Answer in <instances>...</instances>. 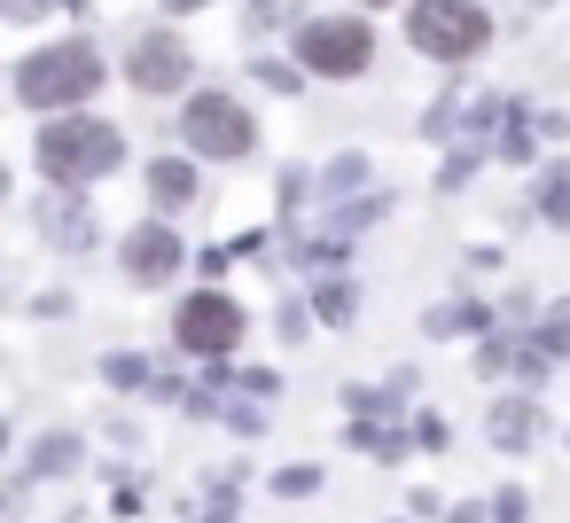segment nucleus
Masks as SVG:
<instances>
[{"label": "nucleus", "instance_id": "1a4fd4ad", "mask_svg": "<svg viewBox=\"0 0 570 523\" xmlns=\"http://www.w3.org/2000/svg\"><path fill=\"white\" fill-rule=\"evenodd\" d=\"M149 196H157L165 211L196 204V165H188V157H157V165H149Z\"/></svg>", "mask_w": 570, "mask_h": 523}, {"label": "nucleus", "instance_id": "6e6552de", "mask_svg": "<svg viewBox=\"0 0 570 523\" xmlns=\"http://www.w3.org/2000/svg\"><path fill=\"white\" fill-rule=\"evenodd\" d=\"M173 266H180V243H173L165 227H134V235H126V274H134L141 289L173 282Z\"/></svg>", "mask_w": 570, "mask_h": 523}, {"label": "nucleus", "instance_id": "ddd939ff", "mask_svg": "<svg viewBox=\"0 0 570 523\" xmlns=\"http://www.w3.org/2000/svg\"><path fill=\"white\" fill-rule=\"evenodd\" d=\"M539 352H570V305H562V313H547V328H539Z\"/></svg>", "mask_w": 570, "mask_h": 523}, {"label": "nucleus", "instance_id": "a211bd4d", "mask_svg": "<svg viewBox=\"0 0 570 523\" xmlns=\"http://www.w3.org/2000/svg\"><path fill=\"white\" fill-rule=\"evenodd\" d=\"M0 196H9V165H0Z\"/></svg>", "mask_w": 570, "mask_h": 523}, {"label": "nucleus", "instance_id": "0eeeda50", "mask_svg": "<svg viewBox=\"0 0 570 523\" xmlns=\"http://www.w3.org/2000/svg\"><path fill=\"white\" fill-rule=\"evenodd\" d=\"M126 79H134L141 95H173V87L188 79V40H180V32H141L134 56H126Z\"/></svg>", "mask_w": 570, "mask_h": 523}, {"label": "nucleus", "instance_id": "f8f14e48", "mask_svg": "<svg viewBox=\"0 0 570 523\" xmlns=\"http://www.w3.org/2000/svg\"><path fill=\"white\" fill-rule=\"evenodd\" d=\"M430 328L438 336H461V328H476V305H445V313H430Z\"/></svg>", "mask_w": 570, "mask_h": 523}, {"label": "nucleus", "instance_id": "4468645a", "mask_svg": "<svg viewBox=\"0 0 570 523\" xmlns=\"http://www.w3.org/2000/svg\"><path fill=\"white\" fill-rule=\"evenodd\" d=\"M313 484H321V476H313V468H282V476H274V492H282V500H305V492H313Z\"/></svg>", "mask_w": 570, "mask_h": 523}, {"label": "nucleus", "instance_id": "2eb2a0df", "mask_svg": "<svg viewBox=\"0 0 570 523\" xmlns=\"http://www.w3.org/2000/svg\"><path fill=\"white\" fill-rule=\"evenodd\" d=\"M539 211H547V219H570V188H562V180H547V204H539Z\"/></svg>", "mask_w": 570, "mask_h": 523}, {"label": "nucleus", "instance_id": "f03ea898", "mask_svg": "<svg viewBox=\"0 0 570 523\" xmlns=\"http://www.w3.org/2000/svg\"><path fill=\"white\" fill-rule=\"evenodd\" d=\"M95 87H102V56H95L87 40L40 48V56L17 71V95H24L32 110H71V102H87Z\"/></svg>", "mask_w": 570, "mask_h": 523}, {"label": "nucleus", "instance_id": "dca6fc26", "mask_svg": "<svg viewBox=\"0 0 570 523\" xmlns=\"http://www.w3.org/2000/svg\"><path fill=\"white\" fill-rule=\"evenodd\" d=\"M56 0H0V17H48Z\"/></svg>", "mask_w": 570, "mask_h": 523}, {"label": "nucleus", "instance_id": "9d476101", "mask_svg": "<svg viewBox=\"0 0 570 523\" xmlns=\"http://www.w3.org/2000/svg\"><path fill=\"white\" fill-rule=\"evenodd\" d=\"M492 437H500V445L531 437V406H492Z\"/></svg>", "mask_w": 570, "mask_h": 523}, {"label": "nucleus", "instance_id": "f3484780", "mask_svg": "<svg viewBox=\"0 0 570 523\" xmlns=\"http://www.w3.org/2000/svg\"><path fill=\"white\" fill-rule=\"evenodd\" d=\"M165 9H204V0H165Z\"/></svg>", "mask_w": 570, "mask_h": 523}, {"label": "nucleus", "instance_id": "7ed1b4c3", "mask_svg": "<svg viewBox=\"0 0 570 523\" xmlns=\"http://www.w3.org/2000/svg\"><path fill=\"white\" fill-rule=\"evenodd\" d=\"M406 40L422 56H438V63H461V56H476L492 40V17L476 9V0H422V9L406 17Z\"/></svg>", "mask_w": 570, "mask_h": 523}, {"label": "nucleus", "instance_id": "9b49d317", "mask_svg": "<svg viewBox=\"0 0 570 523\" xmlns=\"http://www.w3.org/2000/svg\"><path fill=\"white\" fill-rule=\"evenodd\" d=\"M352 445L360 453H375V461H399L406 445H399V430H352Z\"/></svg>", "mask_w": 570, "mask_h": 523}, {"label": "nucleus", "instance_id": "f257e3e1", "mask_svg": "<svg viewBox=\"0 0 570 523\" xmlns=\"http://www.w3.org/2000/svg\"><path fill=\"white\" fill-rule=\"evenodd\" d=\"M118 165H126V134L102 126V118H56V126L40 134V172L63 180V188L102 180V172H118Z\"/></svg>", "mask_w": 570, "mask_h": 523}, {"label": "nucleus", "instance_id": "6ab92c4d", "mask_svg": "<svg viewBox=\"0 0 570 523\" xmlns=\"http://www.w3.org/2000/svg\"><path fill=\"white\" fill-rule=\"evenodd\" d=\"M367 9H383V0H367Z\"/></svg>", "mask_w": 570, "mask_h": 523}, {"label": "nucleus", "instance_id": "423d86ee", "mask_svg": "<svg viewBox=\"0 0 570 523\" xmlns=\"http://www.w3.org/2000/svg\"><path fill=\"white\" fill-rule=\"evenodd\" d=\"M173 328H180V344H188V352H204V359H219V352H235V344H243V313H235V297H219V289L188 297V305L173 313Z\"/></svg>", "mask_w": 570, "mask_h": 523}, {"label": "nucleus", "instance_id": "39448f33", "mask_svg": "<svg viewBox=\"0 0 570 523\" xmlns=\"http://www.w3.org/2000/svg\"><path fill=\"white\" fill-rule=\"evenodd\" d=\"M180 134H188L196 157H250V141H258V126H250V110L235 95H196Z\"/></svg>", "mask_w": 570, "mask_h": 523}, {"label": "nucleus", "instance_id": "20e7f679", "mask_svg": "<svg viewBox=\"0 0 570 523\" xmlns=\"http://www.w3.org/2000/svg\"><path fill=\"white\" fill-rule=\"evenodd\" d=\"M367 56H375V32H367L360 17H313V24L297 32V63L321 71V79H360Z\"/></svg>", "mask_w": 570, "mask_h": 523}]
</instances>
